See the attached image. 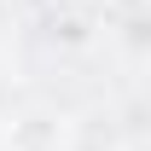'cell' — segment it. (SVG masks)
I'll return each mask as SVG.
<instances>
[{
  "instance_id": "obj_1",
  "label": "cell",
  "mask_w": 151,
  "mask_h": 151,
  "mask_svg": "<svg viewBox=\"0 0 151 151\" xmlns=\"http://www.w3.org/2000/svg\"><path fill=\"white\" fill-rule=\"evenodd\" d=\"M0 111H6V87H0Z\"/></svg>"
},
{
  "instance_id": "obj_2",
  "label": "cell",
  "mask_w": 151,
  "mask_h": 151,
  "mask_svg": "<svg viewBox=\"0 0 151 151\" xmlns=\"http://www.w3.org/2000/svg\"><path fill=\"white\" fill-rule=\"evenodd\" d=\"M0 23H6V0H0Z\"/></svg>"
}]
</instances>
